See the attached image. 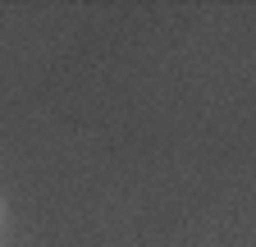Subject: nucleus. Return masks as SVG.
Segmentation results:
<instances>
[{
    "instance_id": "nucleus-1",
    "label": "nucleus",
    "mask_w": 256,
    "mask_h": 247,
    "mask_svg": "<svg viewBox=\"0 0 256 247\" xmlns=\"http://www.w3.org/2000/svg\"><path fill=\"white\" fill-rule=\"evenodd\" d=\"M0 215H5V202H0Z\"/></svg>"
}]
</instances>
